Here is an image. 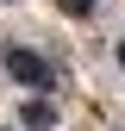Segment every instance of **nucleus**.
Masks as SVG:
<instances>
[{"label": "nucleus", "instance_id": "nucleus-1", "mask_svg": "<svg viewBox=\"0 0 125 131\" xmlns=\"http://www.w3.org/2000/svg\"><path fill=\"white\" fill-rule=\"evenodd\" d=\"M6 75H13V81H25V88H50V81H56L50 62H44L38 50H19V44L6 50Z\"/></svg>", "mask_w": 125, "mask_h": 131}, {"label": "nucleus", "instance_id": "nucleus-2", "mask_svg": "<svg viewBox=\"0 0 125 131\" xmlns=\"http://www.w3.org/2000/svg\"><path fill=\"white\" fill-rule=\"evenodd\" d=\"M50 119H56V106H50V100H25V125H31V131H44Z\"/></svg>", "mask_w": 125, "mask_h": 131}, {"label": "nucleus", "instance_id": "nucleus-3", "mask_svg": "<svg viewBox=\"0 0 125 131\" xmlns=\"http://www.w3.org/2000/svg\"><path fill=\"white\" fill-rule=\"evenodd\" d=\"M62 13H69V19H88V13H94V0H62Z\"/></svg>", "mask_w": 125, "mask_h": 131}, {"label": "nucleus", "instance_id": "nucleus-4", "mask_svg": "<svg viewBox=\"0 0 125 131\" xmlns=\"http://www.w3.org/2000/svg\"><path fill=\"white\" fill-rule=\"evenodd\" d=\"M119 62H125V38H119Z\"/></svg>", "mask_w": 125, "mask_h": 131}]
</instances>
